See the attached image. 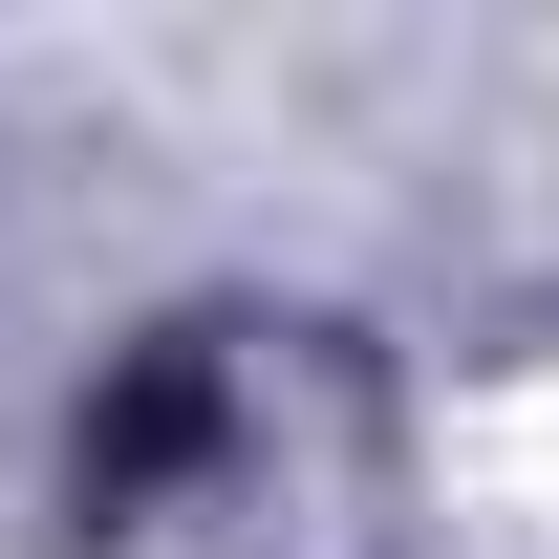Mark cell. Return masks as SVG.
<instances>
[{
    "instance_id": "6da1fadb",
    "label": "cell",
    "mask_w": 559,
    "mask_h": 559,
    "mask_svg": "<svg viewBox=\"0 0 559 559\" xmlns=\"http://www.w3.org/2000/svg\"><path fill=\"white\" fill-rule=\"evenodd\" d=\"M366 516H388V452L345 366L237 345L130 409V559H366Z\"/></svg>"
}]
</instances>
